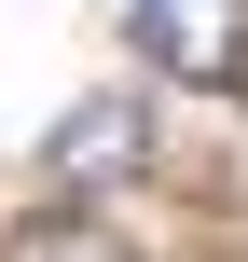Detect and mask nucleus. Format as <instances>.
Wrapping results in <instances>:
<instances>
[{
  "label": "nucleus",
  "mask_w": 248,
  "mask_h": 262,
  "mask_svg": "<svg viewBox=\"0 0 248 262\" xmlns=\"http://www.w3.org/2000/svg\"><path fill=\"white\" fill-rule=\"evenodd\" d=\"M124 41L166 83H193V97L248 83V0H124Z\"/></svg>",
  "instance_id": "obj_1"
},
{
  "label": "nucleus",
  "mask_w": 248,
  "mask_h": 262,
  "mask_svg": "<svg viewBox=\"0 0 248 262\" xmlns=\"http://www.w3.org/2000/svg\"><path fill=\"white\" fill-rule=\"evenodd\" d=\"M138 152H152V111H138V97H83V111H69V124L41 138V166H55L69 193H97V180H124Z\"/></svg>",
  "instance_id": "obj_2"
},
{
  "label": "nucleus",
  "mask_w": 248,
  "mask_h": 262,
  "mask_svg": "<svg viewBox=\"0 0 248 262\" xmlns=\"http://www.w3.org/2000/svg\"><path fill=\"white\" fill-rule=\"evenodd\" d=\"M14 262H138V249H124L110 221H83V207H55V221H28V235H14Z\"/></svg>",
  "instance_id": "obj_3"
}]
</instances>
